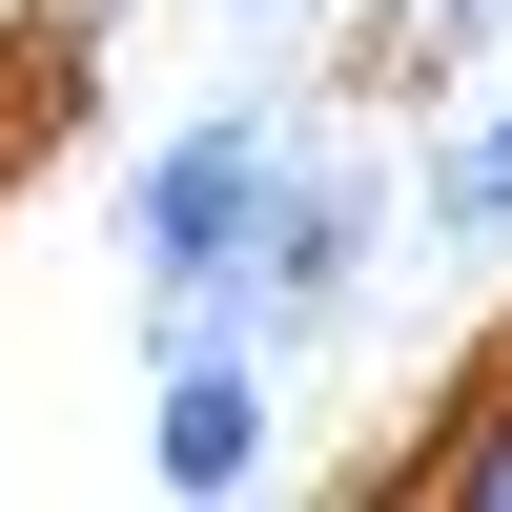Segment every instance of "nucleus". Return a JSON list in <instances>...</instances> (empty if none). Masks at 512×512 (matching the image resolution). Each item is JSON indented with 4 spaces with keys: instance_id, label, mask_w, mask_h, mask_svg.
<instances>
[{
    "instance_id": "obj_3",
    "label": "nucleus",
    "mask_w": 512,
    "mask_h": 512,
    "mask_svg": "<svg viewBox=\"0 0 512 512\" xmlns=\"http://www.w3.org/2000/svg\"><path fill=\"white\" fill-rule=\"evenodd\" d=\"M410 246H512V62L431 103V144H410Z\"/></svg>"
},
{
    "instance_id": "obj_5",
    "label": "nucleus",
    "mask_w": 512,
    "mask_h": 512,
    "mask_svg": "<svg viewBox=\"0 0 512 512\" xmlns=\"http://www.w3.org/2000/svg\"><path fill=\"white\" fill-rule=\"evenodd\" d=\"M390 492H451V512H512V390H492V410H472L451 451H410Z\"/></svg>"
},
{
    "instance_id": "obj_2",
    "label": "nucleus",
    "mask_w": 512,
    "mask_h": 512,
    "mask_svg": "<svg viewBox=\"0 0 512 512\" xmlns=\"http://www.w3.org/2000/svg\"><path fill=\"white\" fill-rule=\"evenodd\" d=\"M308 164V103H205V123H164L144 164H123V287H226L246 246H267V185Z\"/></svg>"
},
{
    "instance_id": "obj_1",
    "label": "nucleus",
    "mask_w": 512,
    "mask_h": 512,
    "mask_svg": "<svg viewBox=\"0 0 512 512\" xmlns=\"http://www.w3.org/2000/svg\"><path fill=\"white\" fill-rule=\"evenodd\" d=\"M390 246H410V164H390V144H328V123H308V164L267 185V246L226 267V308L267 328L287 369H308L328 328H349L369 287H390Z\"/></svg>"
},
{
    "instance_id": "obj_6",
    "label": "nucleus",
    "mask_w": 512,
    "mask_h": 512,
    "mask_svg": "<svg viewBox=\"0 0 512 512\" xmlns=\"http://www.w3.org/2000/svg\"><path fill=\"white\" fill-rule=\"evenodd\" d=\"M246 21H287V0H246Z\"/></svg>"
},
{
    "instance_id": "obj_4",
    "label": "nucleus",
    "mask_w": 512,
    "mask_h": 512,
    "mask_svg": "<svg viewBox=\"0 0 512 512\" xmlns=\"http://www.w3.org/2000/svg\"><path fill=\"white\" fill-rule=\"evenodd\" d=\"M492 62H512V0H369L349 21L369 103H451V82H492Z\"/></svg>"
}]
</instances>
